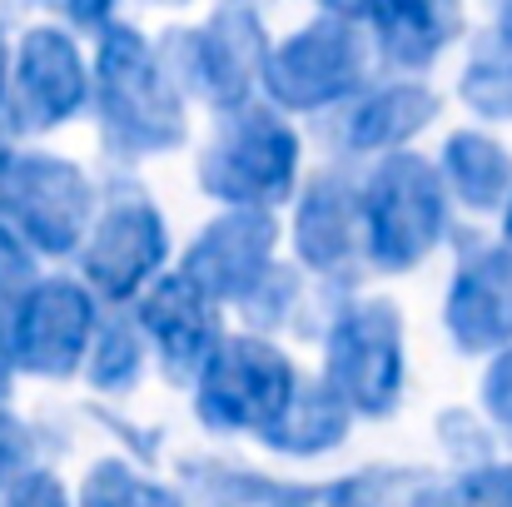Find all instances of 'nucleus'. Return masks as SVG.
<instances>
[{"label":"nucleus","instance_id":"nucleus-1","mask_svg":"<svg viewBox=\"0 0 512 507\" xmlns=\"http://www.w3.org/2000/svg\"><path fill=\"white\" fill-rule=\"evenodd\" d=\"M95 115L110 155L145 160L184 145V90L165 55L125 20H105L95 30Z\"/></svg>","mask_w":512,"mask_h":507},{"label":"nucleus","instance_id":"nucleus-2","mask_svg":"<svg viewBox=\"0 0 512 507\" xmlns=\"http://www.w3.org/2000/svg\"><path fill=\"white\" fill-rule=\"evenodd\" d=\"M453 194L443 184V169L428 165L423 155H388L368 169L363 179V244L368 264L383 274L418 269L443 239H448V214Z\"/></svg>","mask_w":512,"mask_h":507},{"label":"nucleus","instance_id":"nucleus-3","mask_svg":"<svg viewBox=\"0 0 512 507\" xmlns=\"http://www.w3.org/2000/svg\"><path fill=\"white\" fill-rule=\"evenodd\" d=\"M368 70H373V35L358 20V10H319L309 25H299L289 40L274 45L264 90L274 110H329L343 100L368 95Z\"/></svg>","mask_w":512,"mask_h":507},{"label":"nucleus","instance_id":"nucleus-4","mask_svg":"<svg viewBox=\"0 0 512 507\" xmlns=\"http://www.w3.org/2000/svg\"><path fill=\"white\" fill-rule=\"evenodd\" d=\"M299 135L274 105H244L224 115L199 150V189L229 209H269L294 194Z\"/></svg>","mask_w":512,"mask_h":507},{"label":"nucleus","instance_id":"nucleus-5","mask_svg":"<svg viewBox=\"0 0 512 507\" xmlns=\"http://www.w3.org/2000/svg\"><path fill=\"white\" fill-rule=\"evenodd\" d=\"M0 224L30 254H75L95 229V184L65 155L10 150L0 160Z\"/></svg>","mask_w":512,"mask_h":507},{"label":"nucleus","instance_id":"nucleus-6","mask_svg":"<svg viewBox=\"0 0 512 507\" xmlns=\"http://www.w3.org/2000/svg\"><path fill=\"white\" fill-rule=\"evenodd\" d=\"M324 383L353 418H388L408 383L403 314L393 299L343 304L324 338Z\"/></svg>","mask_w":512,"mask_h":507},{"label":"nucleus","instance_id":"nucleus-7","mask_svg":"<svg viewBox=\"0 0 512 507\" xmlns=\"http://www.w3.org/2000/svg\"><path fill=\"white\" fill-rule=\"evenodd\" d=\"M299 388V368L269 338L234 334L194 383V413L214 433H254L264 443L299 398Z\"/></svg>","mask_w":512,"mask_h":507},{"label":"nucleus","instance_id":"nucleus-8","mask_svg":"<svg viewBox=\"0 0 512 507\" xmlns=\"http://www.w3.org/2000/svg\"><path fill=\"white\" fill-rule=\"evenodd\" d=\"M160 55L184 90H194L219 115H234V110L254 105V90L264 85L274 50L249 5H219V10H209L204 25L170 35V50H160Z\"/></svg>","mask_w":512,"mask_h":507},{"label":"nucleus","instance_id":"nucleus-9","mask_svg":"<svg viewBox=\"0 0 512 507\" xmlns=\"http://www.w3.org/2000/svg\"><path fill=\"white\" fill-rule=\"evenodd\" d=\"M279 219L269 209H224L209 219L179 259V274L209 304H249L274 274Z\"/></svg>","mask_w":512,"mask_h":507},{"label":"nucleus","instance_id":"nucleus-10","mask_svg":"<svg viewBox=\"0 0 512 507\" xmlns=\"http://www.w3.org/2000/svg\"><path fill=\"white\" fill-rule=\"evenodd\" d=\"M165 254H170V229L160 209L145 194H115L85 239L80 269L100 299L125 304L160 274Z\"/></svg>","mask_w":512,"mask_h":507},{"label":"nucleus","instance_id":"nucleus-11","mask_svg":"<svg viewBox=\"0 0 512 507\" xmlns=\"http://www.w3.org/2000/svg\"><path fill=\"white\" fill-rule=\"evenodd\" d=\"M100 334V314L90 299V284L75 279H40V289L25 299L15 329L5 338V353L20 373L35 378H70L80 363H90V343Z\"/></svg>","mask_w":512,"mask_h":507},{"label":"nucleus","instance_id":"nucleus-12","mask_svg":"<svg viewBox=\"0 0 512 507\" xmlns=\"http://www.w3.org/2000/svg\"><path fill=\"white\" fill-rule=\"evenodd\" d=\"M95 95V80L85 70V55L70 30L60 25H35L25 30L15 50V75H10V100L5 115L20 130H55L70 115L85 110Z\"/></svg>","mask_w":512,"mask_h":507},{"label":"nucleus","instance_id":"nucleus-13","mask_svg":"<svg viewBox=\"0 0 512 507\" xmlns=\"http://www.w3.org/2000/svg\"><path fill=\"white\" fill-rule=\"evenodd\" d=\"M294 254L304 269L348 284L358 274V264L368 259L363 244V184H353L348 174H319L294 209Z\"/></svg>","mask_w":512,"mask_h":507},{"label":"nucleus","instance_id":"nucleus-14","mask_svg":"<svg viewBox=\"0 0 512 507\" xmlns=\"http://www.w3.org/2000/svg\"><path fill=\"white\" fill-rule=\"evenodd\" d=\"M448 338L463 353H503L512 348V249L473 244L458 259V274L443 299Z\"/></svg>","mask_w":512,"mask_h":507},{"label":"nucleus","instance_id":"nucleus-15","mask_svg":"<svg viewBox=\"0 0 512 507\" xmlns=\"http://www.w3.org/2000/svg\"><path fill=\"white\" fill-rule=\"evenodd\" d=\"M140 329L155 343L170 383H199L204 368L214 363V353L224 348L219 304H209L184 274H165V279H155V289H145Z\"/></svg>","mask_w":512,"mask_h":507},{"label":"nucleus","instance_id":"nucleus-16","mask_svg":"<svg viewBox=\"0 0 512 507\" xmlns=\"http://www.w3.org/2000/svg\"><path fill=\"white\" fill-rule=\"evenodd\" d=\"M358 20L368 25L378 55L403 70L418 75L428 70L458 35L463 15L453 5H428V0H388V5H358Z\"/></svg>","mask_w":512,"mask_h":507},{"label":"nucleus","instance_id":"nucleus-17","mask_svg":"<svg viewBox=\"0 0 512 507\" xmlns=\"http://www.w3.org/2000/svg\"><path fill=\"white\" fill-rule=\"evenodd\" d=\"M438 115V95L423 80H393L368 90L348 120H343V145L353 155H398V145H408L418 130H428V120Z\"/></svg>","mask_w":512,"mask_h":507},{"label":"nucleus","instance_id":"nucleus-18","mask_svg":"<svg viewBox=\"0 0 512 507\" xmlns=\"http://www.w3.org/2000/svg\"><path fill=\"white\" fill-rule=\"evenodd\" d=\"M443 184L463 209L493 214L508 209L512 199V150L503 140H493L488 130H453L443 140Z\"/></svg>","mask_w":512,"mask_h":507},{"label":"nucleus","instance_id":"nucleus-19","mask_svg":"<svg viewBox=\"0 0 512 507\" xmlns=\"http://www.w3.org/2000/svg\"><path fill=\"white\" fill-rule=\"evenodd\" d=\"M348 423L353 413L343 408V398L319 378V383H304L299 398L289 403V413L279 418V428L264 438V448L274 453H289V458H314V453H329L348 438Z\"/></svg>","mask_w":512,"mask_h":507},{"label":"nucleus","instance_id":"nucleus-20","mask_svg":"<svg viewBox=\"0 0 512 507\" xmlns=\"http://www.w3.org/2000/svg\"><path fill=\"white\" fill-rule=\"evenodd\" d=\"M463 100L488 120H512V5L498 10L493 30L473 45V60L463 70Z\"/></svg>","mask_w":512,"mask_h":507},{"label":"nucleus","instance_id":"nucleus-21","mask_svg":"<svg viewBox=\"0 0 512 507\" xmlns=\"http://www.w3.org/2000/svg\"><path fill=\"white\" fill-rule=\"evenodd\" d=\"M443 483L428 468H368L324 488L329 507H433Z\"/></svg>","mask_w":512,"mask_h":507},{"label":"nucleus","instance_id":"nucleus-22","mask_svg":"<svg viewBox=\"0 0 512 507\" xmlns=\"http://www.w3.org/2000/svg\"><path fill=\"white\" fill-rule=\"evenodd\" d=\"M140 368H145V329L140 319H100V334L90 343V383L100 393H125L140 383Z\"/></svg>","mask_w":512,"mask_h":507},{"label":"nucleus","instance_id":"nucleus-23","mask_svg":"<svg viewBox=\"0 0 512 507\" xmlns=\"http://www.w3.org/2000/svg\"><path fill=\"white\" fill-rule=\"evenodd\" d=\"M80 507H184V498L130 468L125 458H100L80 483Z\"/></svg>","mask_w":512,"mask_h":507},{"label":"nucleus","instance_id":"nucleus-24","mask_svg":"<svg viewBox=\"0 0 512 507\" xmlns=\"http://www.w3.org/2000/svg\"><path fill=\"white\" fill-rule=\"evenodd\" d=\"M40 289V274H35V254L0 224V348H5V338L15 329V319H20V309H25V299Z\"/></svg>","mask_w":512,"mask_h":507},{"label":"nucleus","instance_id":"nucleus-25","mask_svg":"<svg viewBox=\"0 0 512 507\" xmlns=\"http://www.w3.org/2000/svg\"><path fill=\"white\" fill-rule=\"evenodd\" d=\"M433 507H512V463H483L448 478Z\"/></svg>","mask_w":512,"mask_h":507},{"label":"nucleus","instance_id":"nucleus-26","mask_svg":"<svg viewBox=\"0 0 512 507\" xmlns=\"http://www.w3.org/2000/svg\"><path fill=\"white\" fill-rule=\"evenodd\" d=\"M438 433H443V443L453 448V458H463L468 468L493 463V438H488V428H483L473 413H463V408L443 413V418H438Z\"/></svg>","mask_w":512,"mask_h":507},{"label":"nucleus","instance_id":"nucleus-27","mask_svg":"<svg viewBox=\"0 0 512 507\" xmlns=\"http://www.w3.org/2000/svg\"><path fill=\"white\" fill-rule=\"evenodd\" d=\"M30 453H35L30 428H25L10 408H0V498H5L25 473H35V468H30Z\"/></svg>","mask_w":512,"mask_h":507},{"label":"nucleus","instance_id":"nucleus-28","mask_svg":"<svg viewBox=\"0 0 512 507\" xmlns=\"http://www.w3.org/2000/svg\"><path fill=\"white\" fill-rule=\"evenodd\" d=\"M478 393H483V413L498 423V433L512 443V348H503V353L488 363Z\"/></svg>","mask_w":512,"mask_h":507},{"label":"nucleus","instance_id":"nucleus-29","mask_svg":"<svg viewBox=\"0 0 512 507\" xmlns=\"http://www.w3.org/2000/svg\"><path fill=\"white\" fill-rule=\"evenodd\" d=\"M0 507H70V498H65V488H60V478L55 473H25L5 498H0Z\"/></svg>","mask_w":512,"mask_h":507},{"label":"nucleus","instance_id":"nucleus-30","mask_svg":"<svg viewBox=\"0 0 512 507\" xmlns=\"http://www.w3.org/2000/svg\"><path fill=\"white\" fill-rule=\"evenodd\" d=\"M10 75H15V70H10V45H5V30H0V120H10V115H5V100H10Z\"/></svg>","mask_w":512,"mask_h":507},{"label":"nucleus","instance_id":"nucleus-31","mask_svg":"<svg viewBox=\"0 0 512 507\" xmlns=\"http://www.w3.org/2000/svg\"><path fill=\"white\" fill-rule=\"evenodd\" d=\"M10 383H15V363H10V353L0 348V408H5V398H10Z\"/></svg>","mask_w":512,"mask_h":507},{"label":"nucleus","instance_id":"nucleus-32","mask_svg":"<svg viewBox=\"0 0 512 507\" xmlns=\"http://www.w3.org/2000/svg\"><path fill=\"white\" fill-rule=\"evenodd\" d=\"M503 244L512 249V199H508V209H503Z\"/></svg>","mask_w":512,"mask_h":507},{"label":"nucleus","instance_id":"nucleus-33","mask_svg":"<svg viewBox=\"0 0 512 507\" xmlns=\"http://www.w3.org/2000/svg\"><path fill=\"white\" fill-rule=\"evenodd\" d=\"M269 507H309V503H269Z\"/></svg>","mask_w":512,"mask_h":507}]
</instances>
